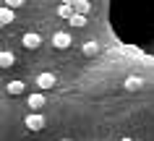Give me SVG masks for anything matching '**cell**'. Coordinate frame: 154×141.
I'll return each instance as SVG.
<instances>
[{
  "instance_id": "obj_1",
  "label": "cell",
  "mask_w": 154,
  "mask_h": 141,
  "mask_svg": "<svg viewBox=\"0 0 154 141\" xmlns=\"http://www.w3.org/2000/svg\"><path fill=\"white\" fill-rule=\"evenodd\" d=\"M52 47H57V50L71 47V34H68V32H57V34H52Z\"/></svg>"
},
{
  "instance_id": "obj_2",
  "label": "cell",
  "mask_w": 154,
  "mask_h": 141,
  "mask_svg": "<svg viewBox=\"0 0 154 141\" xmlns=\"http://www.w3.org/2000/svg\"><path fill=\"white\" fill-rule=\"evenodd\" d=\"M24 47H29V50H37V47H39L42 44V37L39 34H34V32H29V34H24Z\"/></svg>"
},
{
  "instance_id": "obj_3",
  "label": "cell",
  "mask_w": 154,
  "mask_h": 141,
  "mask_svg": "<svg viewBox=\"0 0 154 141\" xmlns=\"http://www.w3.org/2000/svg\"><path fill=\"white\" fill-rule=\"evenodd\" d=\"M37 86L39 89H52L55 86V73H39L37 76Z\"/></svg>"
},
{
  "instance_id": "obj_4",
  "label": "cell",
  "mask_w": 154,
  "mask_h": 141,
  "mask_svg": "<svg viewBox=\"0 0 154 141\" xmlns=\"http://www.w3.org/2000/svg\"><path fill=\"white\" fill-rule=\"evenodd\" d=\"M26 128L29 131H42L45 128V118L42 115H26Z\"/></svg>"
},
{
  "instance_id": "obj_5",
  "label": "cell",
  "mask_w": 154,
  "mask_h": 141,
  "mask_svg": "<svg viewBox=\"0 0 154 141\" xmlns=\"http://www.w3.org/2000/svg\"><path fill=\"white\" fill-rule=\"evenodd\" d=\"M13 11H16V8H11V5H3V8H0V24H3V26L13 24Z\"/></svg>"
},
{
  "instance_id": "obj_6",
  "label": "cell",
  "mask_w": 154,
  "mask_h": 141,
  "mask_svg": "<svg viewBox=\"0 0 154 141\" xmlns=\"http://www.w3.org/2000/svg\"><path fill=\"white\" fill-rule=\"evenodd\" d=\"M141 86H144V81H141L138 76H128V78H125V89L128 91H136V89H141Z\"/></svg>"
},
{
  "instance_id": "obj_7",
  "label": "cell",
  "mask_w": 154,
  "mask_h": 141,
  "mask_svg": "<svg viewBox=\"0 0 154 141\" xmlns=\"http://www.w3.org/2000/svg\"><path fill=\"white\" fill-rule=\"evenodd\" d=\"M29 107H32V110L45 107V94H32V97H29Z\"/></svg>"
},
{
  "instance_id": "obj_8",
  "label": "cell",
  "mask_w": 154,
  "mask_h": 141,
  "mask_svg": "<svg viewBox=\"0 0 154 141\" xmlns=\"http://www.w3.org/2000/svg\"><path fill=\"white\" fill-rule=\"evenodd\" d=\"M73 13H76V8H73V5H68V3L57 5V16H60V18H71Z\"/></svg>"
},
{
  "instance_id": "obj_9",
  "label": "cell",
  "mask_w": 154,
  "mask_h": 141,
  "mask_svg": "<svg viewBox=\"0 0 154 141\" xmlns=\"http://www.w3.org/2000/svg\"><path fill=\"white\" fill-rule=\"evenodd\" d=\"M13 63H16V55L13 52H0V66L3 68H11Z\"/></svg>"
},
{
  "instance_id": "obj_10",
  "label": "cell",
  "mask_w": 154,
  "mask_h": 141,
  "mask_svg": "<svg viewBox=\"0 0 154 141\" xmlns=\"http://www.w3.org/2000/svg\"><path fill=\"white\" fill-rule=\"evenodd\" d=\"M73 8H76V13H84V16H89V11H91V0H79Z\"/></svg>"
},
{
  "instance_id": "obj_11",
  "label": "cell",
  "mask_w": 154,
  "mask_h": 141,
  "mask_svg": "<svg viewBox=\"0 0 154 141\" xmlns=\"http://www.w3.org/2000/svg\"><path fill=\"white\" fill-rule=\"evenodd\" d=\"M97 52H99V44H97V42H94V39H91V42H86V44H84V55H86V58H94Z\"/></svg>"
},
{
  "instance_id": "obj_12",
  "label": "cell",
  "mask_w": 154,
  "mask_h": 141,
  "mask_svg": "<svg viewBox=\"0 0 154 141\" xmlns=\"http://www.w3.org/2000/svg\"><path fill=\"white\" fill-rule=\"evenodd\" d=\"M5 89H8V94H13V97H18V94L24 91V81H11L8 86H5Z\"/></svg>"
},
{
  "instance_id": "obj_13",
  "label": "cell",
  "mask_w": 154,
  "mask_h": 141,
  "mask_svg": "<svg viewBox=\"0 0 154 141\" xmlns=\"http://www.w3.org/2000/svg\"><path fill=\"white\" fill-rule=\"evenodd\" d=\"M68 21H71V26H79V29H81V26H86V16H84V13H73Z\"/></svg>"
},
{
  "instance_id": "obj_14",
  "label": "cell",
  "mask_w": 154,
  "mask_h": 141,
  "mask_svg": "<svg viewBox=\"0 0 154 141\" xmlns=\"http://www.w3.org/2000/svg\"><path fill=\"white\" fill-rule=\"evenodd\" d=\"M5 5H11V8H21L24 5V0H3Z\"/></svg>"
},
{
  "instance_id": "obj_15",
  "label": "cell",
  "mask_w": 154,
  "mask_h": 141,
  "mask_svg": "<svg viewBox=\"0 0 154 141\" xmlns=\"http://www.w3.org/2000/svg\"><path fill=\"white\" fill-rule=\"evenodd\" d=\"M63 3H68V5H76V3H79V0H63Z\"/></svg>"
},
{
  "instance_id": "obj_16",
  "label": "cell",
  "mask_w": 154,
  "mask_h": 141,
  "mask_svg": "<svg viewBox=\"0 0 154 141\" xmlns=\"http://www.w3.org/2000/svg\"><path fill=\"white\" fill-rule=\"evenodd\" d=\"M63 141H71V139H63Z\"/></svg>"
}]
</instances>
